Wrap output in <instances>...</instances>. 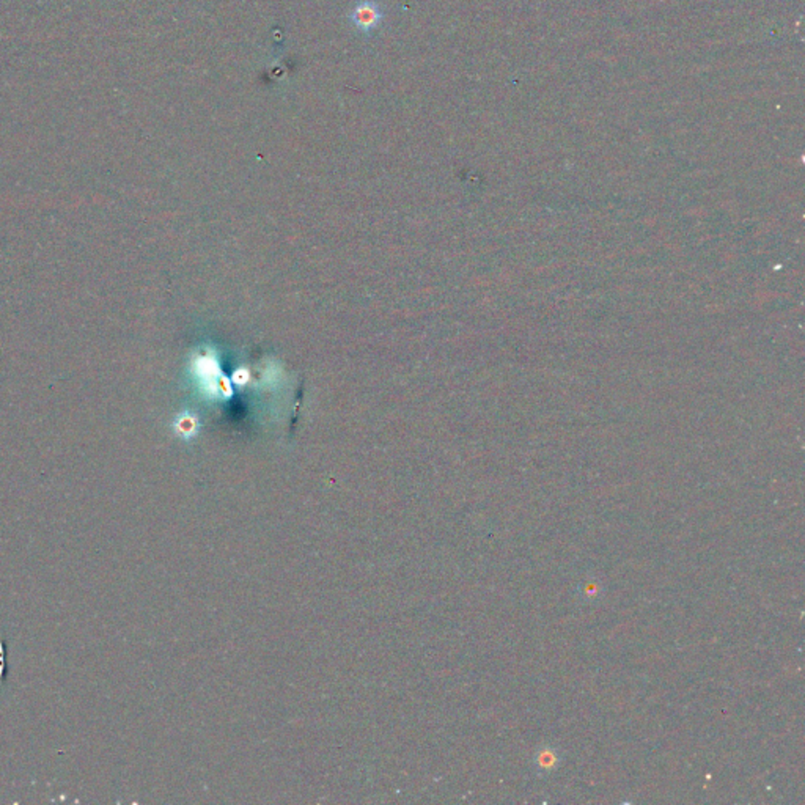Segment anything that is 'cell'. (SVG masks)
I'll list each match as a JSON object with an SVG mask.
<instances>
[{"label": "cell", "instance_id": "6da1fadb", "mask_svg": "<svg viewBox=\"0 0 805 805\" xmlns=\"http://www.w3.org/2000/svg\"><path fill=\"white\" fill-rule=\"evenodd\" d=\"M384 18V13L381 10V6H379L373 0H362V2L357 4L351 14H349V19H351L353 24L360 30V32H371V30H375L379 24H381V21Z\"/></svg>", "mask_w": 805, "mask_h": 805}]
</instances>
